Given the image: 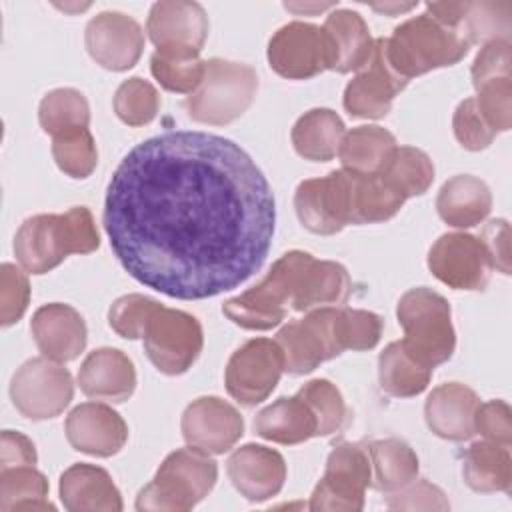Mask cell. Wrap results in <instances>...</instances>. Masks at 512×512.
Returning <instances> with one entry per match:
<instances>
[{
  "mask_svg": "<svg viewBox=\"0 0 512 512\" xmlns=\"http://www.w3.org/2000/svg\"><path fill=\"white\" fill-rule=\"evenodd\" d=\"M464 482L476 492H510L512 456L510 446L490 440L474 442L464 454Z\"/></svg>",
  "mask_w": 512,
  "mask_h": 512,
  "instance_id": "obj_32",
  "label": "cell"
},
{
  "mask_svg": "<svg viewBox=\"0 0 512 512\" xmlns=\"http://www.w3.org/2000/svg\"><path fill=\"white\" fill-rule=\"evenodd\" d=\"M512 4L508 0L468 2L464 18L458 26L460 36L472 44H488L494 40H508L512 30Z\"/></svg>",
  "mask_w": 512,
  "mask_h": 512,
  "instance_id": "obj_38",
  "label": "cell"
},
{
  "mask_svg": "<svg viewBox=\"0 0 512 512\" xmlns=\"http://www.w3.org/2000/svg\"><path fill=\"white\" fill-rule=\"evenodd\" d=\"M218 466L208 452L194 446L170 452L154 480L136 498L138 510L184 512L194 508L214 488Z\"/></svg>",
  "mask_w": 512,
  "mask_h": 512,
  "instance_id": "obj_4",
  "label": "cell"
},
{
  "mask_svg": "<svg viewBox=\"0 0 512 512\" xmlns=\"http://www.w3.org/2000/svg\"><path fill=\"white\" fill-rule=\"evenodd\" d=\"M152 76L170 92L192 94L204 78V62L200 56H172L154 52L150 58Z\"/></svg>",
  "mask_w": 512,
  "mask_h": 512,
  "instance_id": "obj_43",
  "label": "cell"
},
{
  "mask_svg": "<svg viewBox=\"0 0 512 512\" xmlns=\"http://www.w3.org/2000/svg\"><path fill=\"white\" fill-rule=\"evenodd\" d=\"M334 60V46L326 30L308 22L286 24L268 42L272 70L290 80H304L324 70H334Z\"/></svg>",
  "mask_w": 512,
  "mask_h": 512,
  "instance_id": "obj_11",
  "label": "cell"
},
{
  "mask_svg": "<svg viewBox=\"0 0 512 512\" xmlns=\"http://www.w3.org/2000/svg\"><path fill=\"white\" fill-rule=\"evenodd\" d=\"M226 464L234 488L250 502H264L276 496L286 480L284 458L260 444L236 448Z\"/></svg>",
  "mask_w": 512,
  "mask_h": 512,
  "instance_id": "obj_21",
  "label": "cell"
},
{
  "mask_svg": "<svg viewBox=\"0 0 512 512\" xmlns=\"http://www.w3.org/2000/svg\"><path fill=\"white\" fill-rule=\"evenodd\" d=\"M60 500L70 512H120L122 498L110 474L92 464H74L60 476Z\"/></svg>",
  "mask_w": 512,
  "mask_h": 512,
  "instance_id": "obj_25",
  "label": "cell"
},
{
  "mask_svg": "<svg viewBox=\"0 0 512 512\" xmlns=\"http://www.w3.org/2000/svg\"><path fill=\"white\" fill-rule=\"evenodd\" d=\"M298 396L308 404L316 418V436H330L344 426L348 408L340 390L330 380H310L298 390Z\"/></svg>",
  "mask_w": 512,
  "mask_h": 512,
  "instance_id": "obj_40",
  "label": "cell"
},
{
  "mask_svg": "<svg viewBox=\"0 0 512 512\" xmlns=\"http://www.w3.org/2000/svg\"><path fill=\"white\" fill-rule=\"evenodd\" d=\"M396 138L382 126H358L342 136L338 156L344 170L376 174L396 148Z\"/></svg>",
  "mask_w": 512,
  "mask_h": 512,
  "instance_id": "obj_33",
  "label": "cell"
},
{
  "mask_svg": "<svg viewBox=\"0 0 512 512\" xmlns=\"http://www.w3.org/2000/svg\"><path fill=\"white\" fill-rule=\"evenodd\" d=\"M372 10L376 12H382V14H402V12H408L412 10L416 4L410 2V4H398V2H384V4H370Z\"/></svg>",
  "mask_w": 512,
  "mask_h": 512,
  "instance_id": "obj_55",
  "label": "cell"
},
{
  "mask_svg": "<svg viewBox=\"0 0 512 512\" xmlns=\"http://www.w3.org/2000/svg\"><path fill=\"white\" fill-rule=\"evenodd\" d=\"M468 48L458 30L438 24L428 14L402 22L386 38V58L404 80L452 66L466 56Z\"/></svg>",
  "mask_w": 512,
  "mask_h": 512,
  "instance_id": "obj_6",
  "label": "cell"
},
{
  "mask_svg": "<svg viewBox=\"0 0 512 512\" xmlns=\"http://www.w3.org/2000/svg\"><path fill=\"white\" fill-rule=\"evenodd\" d=\"M386 506L390 510H448L450 502L446 494L428 480H412L404 488L390 492Z\"/></svg>",
  "mask_w": 512,
  "mask_h": 512,
  "instance_id": "obj_48",
  "label": "cell"
},
{
  "mask_svg": "<svg viewBox=\"0 0 512 512\" xmlns=\"http://www.w3.org/2000/svg\"><path fill=\"white\" fill-rule=\"evenodd\" d=\"M160 108V96L156 88L134 76L124 80L114 94V112L128 126L150 124Z\"/></svg>",
  "mask_w": 512,
  "mask_h": 512,
  "instance_id": "obj_42",
  "label": "cell"
},
{
  "mask_svg": "<svg viewBox=\"0 0 512 512\" xmlns=\"http://www.w3.org/2000/svg\"><path fill=\"white\" fill-rule=\"evenodd\" d=\"M404 80L386 58V38H376L372 56L344 90V108L356 118H382L390 112L392 100L404 90Z\"/></svg>",
  "mask_w": 512,
  "mask_h": 512,
  "instance_id": "obj_17",
  "label": "cell"
},
{
  "mask_svg": "<svg viewBox=\"0 0 512 512\" xmlns=\"http://www.w3.org/2000/svg\"><path fill=\"white\" fill-rule=\"evenodd\" d=\"M372 484V464L368 450L342 442L328 460L320 482L310 496V510H346L358 512L364 508V492Z\"/></svg>",
  "mask_w": 512,
  "mask_h": 512,
  "instance_id": "obj_9",
  "label": "cell"
},
{
  "mask_svg": "<svg viewBox=\"0 0 512 512\" xmlns=\"http://www.w3.org/2000/svg\"><path fill=\"white\" fill-rule=\"evenodd\" d=\"M86 50L106 70L132 68L144 50V32L140 24L122 12H100L84 32Z\"/></svg>",
  "mask_w": 512,
  "mask_h": 512,
  "instance_id": "obj_19",
  "label": "cell"
},
{
  "mask_svg": "<svg viewBox=\"0 0 512 512\" xmlns=\"http://www.w3.org/2000/svg\"><path fill=\"white\" fill-rule=\"evenodd\" d=\"M74 396L70 372L46 356L26 360L10 382L16 410L30 420H48L64 412Z\"/></svg>",
  "mask_w": 512,
  "mask_h": 512,
  "instance_id": "obj_10",
  "label": "cell"
},
{
  "mask_svg": "<svg viewBox=\"0 0 512 512\" xmlns=\"http://www.w3.org/2000/svg\"><path fill=\"white\" fill-rule=\"evenodd\" d=\"M480 400L472 388L460 382H446L436 386L424 404V416L428 428L452 442H462L472 438L474 414Z\"/></svg>",
  "mask_w": 512,
  "mask_h": 512,
  "instance_id": "obj_23",
  "label": "cell"
},
{
  "mask_svg": "<svg viewBox=\"0 0 512 512\" xmlns=\"http://www.w3.org/2000/svg\"><path fill=\"white\" fill-rule=\"evenodd\" d=\"M334 330L342 350H370L382 336V318L368 310L338 308Z\"/></svg>",
  "mask_w": 512,
  "mask_h": 512,
  "instance_id": "obj_44",
  "label": "cell"
},
{
  "mask_svg": "<svg viewBox=\"0 0 512 512\" xmlns=\"http://www.w3.org/2000/svg\"><path fill=\"white\" fill-rule=\"evenodd\" d=\"M100 246L92 212L84 206L64 214H36L14 236V254L30 274L56 268L68 254H88Z\"/></svg>",
  "mask_w": 512,
  "mask_h": 512,
  "instance_id": "obj_3",
  "label": "cell"
},
{
  "mask_svg": "<svg viewBox=\"0 0 512 512\" xmlns=\"http://www.w3.org/2000/svg\"><path fill=\"white\" fill-rule=\"evenodd\" d=\"M344 134V122L334 110L314 108L296 120L292 128V144L302 158L328 162L338 154Z\"/></svg>",
  "mask_w": 512,
  "mask_h": 512,
  "instance_id": "obj_30",
  "label": "cell"
},
{
  "mask_svg": "<svg viewBox=\"0 0 512 512\" xmlns=\"http://www.w3.org/2000/svg\"><path fill=\"white\" fill-rule=\"evenodd\" d=\"M38 120L42 130L54 138L70 130L88 128L90 108L82 92L74 88H56L42 98Z\"/></svg>",
  "mask_w": 512,
  "mask_h": 512,
  "instance_id": "obj_39",
  "label": "cell"
},
{
  "mask_svg": "<svg viewBox=\"0 0 512 512\" xmlns=\"http://www.w3.org/2000/svg\"><path fill=\"white\" fill-rule=\"evenodd\" d=\"M284 8L296 14H316L334 8V2H284Z\"/></svg>",
  "mask_w": 512,
  "mask_h": 512,
  "instance_id": "obj_54",
  "label": "cell"
},
{
  "mask_svg": "<svg viewBox=\"0 0 512 512\" xmlns=\"http://www.w3.org/2000/svg\"><path fill=\"white\" fill-rule=\"evenodd\" d=\"M334 46V70L336 72H358L366 66L372 56L374 40L368 32L366 22L358 12L334 10L326 16L322 26Z\"/></svg>",
  "mask_w": 512,
  "mask_h": 512,
  "instance_id": "obj_28",
  "label": "cell"
},
{
  "mask_svg": "<svg viewBox=\"0 0 512 512\" xmlns=\"http://www.w3.org/2000/svg\"><path fill=\"white\" fill-rule=\"evenodd\" d=\"M480 242L484 244L492 268H498L502 274H510V226L506 220L498 218L484 226Z\"/></svg>",
  "mask_w": 512,
  "mask_h": 512,
  "instance_id": "obj_51",
  "label": "cell"
},
{
  "mask_svg": "<svg viewBox=\"0 0 512 512\" xmlns=\"http://www.w3.org/2000/svg\"><path fill=\"white\" fill-rule=\"evenodd\" d=\"M48 480L34 466H14L0 470V510H52L46 500Z\"/></svg>",
  "mask_w": 512,
  "mask_h": 512,
  "instance_id": "obj_37",
  "label": "cell"
},
{
  "mask_svg": "<svg viewBox=\"0 0 512 512\" xmlns=\"http://www.w3.org/2000/svg\"><path fill=\"white\" fill-rule=\"evenodd\" d=\"M336 312L338 308L332 306L314 308L278 332L276 342L282 348L286 372L308 374L342 352L334 330Z\"/></svg>",
  "mask_w": 512,
  "mask_h": 512,
  "instance_id": "obj_13",
  "label": "cell"
},
{
  "mask_svg": "<svg viewBox=\"0 0 512 512\" xmlns=\"http://www.w3.org/2000/svg\"><path fill=\"white\" fill-rule=\"evenodd\" d=\"M146 32L156 44V52L172 56H200L208 36V16L198 2H156L150 8Z\"/></svg>",
  "mask_w": 512,
  "mask_h": 512,
  "instance_id": "obj_14",
  "label": "cell"
},
{
  "mask_svg": "<svg viewBox=\"0 0 512 512\" xmlns=\"http://www.w3.org/2000/svg\"><path fill=\"white\" fill-rule=\"evenodd\" d=\"M350 276L346 268L332 260H312L296 288L292 308L298 312L326 304H342L350 296Z\"/></svg>",
  "mask_w": 512,
  "mask_h": 512,
  "instance_id": "obj_31",
  "label": "cell"
},
{
  "mask_svg": "<svg viewBox=\"0 0 512 512\" xmlns=\"http://www.w3.org/2000/svg\"><path fill=\"white\" fill-rule=\"evenodd\" d=\"M452 128H454V136L460 142V146L466 150H472V152L488 148L496 136V132L482 118L474 96L466 98L458 104L454 118H452Z\"/></svg>",
  "mask_w": 512,
  "mask_h": 512,
  "instance_id": "obj_47",
  "label": "cell"
},
{
  "mask_svg": "<svg viewBox=\"0 0 512 512\" xmlns=\"http://www.w3.org/2000/svg\"><path fill=\"white\" fill-rule=\"evenodd\" d=\"M346 172L350 190V224H376L390 220L406 202V198L394 190L380 172Z\"/></svg>",
  "mask_w": 512,
  "mask_h": 512,
  "instance_id": "obj_29",
  "label": "cell"
},
{
  "mask_svg": "<svg viewBox=\"0 0 512 512\" xmlns=\"http://www.w3.org/2000/svg\"><path fill=\"white\" fill-rule=\"evenodd\" d=\"M428 268L440 282L454 290H482L488 284L492 262L480 238L450 232L432 244Z\"/></svg>",
  "mask_w": 512,
  "mask_h": 512,
  "instance_id": "obj_16",
  "label": "cell"
},
{
  "mask_svg": "<svg viewBox=\"0 0 512 512\" xmlns=\"http://www.w3.org/2000/svg\"><path fill=\"white\" fill-rule=\"evenodd\" d=\"M66 438L74 450L106 458L126 444L128 426L110 406L84 402L68 414Z\"/></svg>",
  "mask_w": 512,
  "mask_h": 512,
  "instance_id": "obj_20",
  "label": "cell"
},
{
  "mask_svg": "<svg viewBox=\"0 0 512 512\" xmlns=\"http://www.w3.org/2000/svg\"><path fill=\"white\" fill-rule=\"evenodd\" d=\"M474 432H480L484 440L510 446L512 444L510 406L504 400H490V402L478 404L474 414Z\"/></svg>",
  "mask_w": 512,
  "mask_h": 512,
  "instance_id": "obj_49",
  "label": "cell"
},
{
  "mask_svg": "<svg viewBox=\"0 0 512 512\" xmlns=\"http://www.w3.org/2000/svg\"><path fill=\"white\" fill-rule=\"evenodd\" d=\"M274 196L232 140L168 130L136 144L106 190L104 228L122 268L166 296L236 288L266 260Z\"/></svg>",
  "mask_w": 512,
  "mask_h": 512,
  "instance_id": "obj_1",
  "label": "cell"
},
{
  "mask_svg": "<svg viewBox=\"0 0 512 512\" xmlns=\"http://www.w3.org/2000/svg\"><path fill=\"white\" fill-rule=\"evenodd\" d=\"M180 428L188 446L208 454H224L244 434V420L226 400L202 396L186 406Z\"/></svg>",
  "mask_w": 512,
  "mask_h": 512,
  "instance_id": "obj_18",
  "label": "cell"
},
{
  "mask_svg": "<svg viewBox=\"0 0 512 512\" xmlns=\"http://www.w3.org/2000/svg\"><path fill=\"white\" fill-rule=\"evenodd\" d=\"M492 208V194L484 180L458 174L446 180L436 198L440 218L454 228H472L480 224Z\"/></svg>",
  "mask_w": 512,
  "mask_h": 512,
  "instance_id": "obj_26",
  "label": "cell"
},
{
  "mask_svg": "<svg viewBox=\"0 0 512 512\" xmlns=\"http://www.w3.org/2000/svg\"><path fill=\"white\" fill-rule=\"evenodd\" d=\"M368 456L372 464V486L380 492H396L418 476V456L404 440H376L370 444Z\"/></svg>",
  "mask_w": 512,
  "mask_h": 512,
  "instance_id": "obj_34",
  "label": "cell"
},
{
  "mask_svg": "<svg viewBox=\"0 0 512 512\" xmlns=\"http://www.w3.org/2000/svg\"><path fill=\"white\" fill-rule=\"evenodd\" d=\"M466 6H468V2H428L426 10H428V16L432 20H436L438 24L458 30V26L464 18Z\"/></svg>",
  "mask_w": 512,
  "mask_h": 512,
  "instance_id": "obj_53",
  "label": "cell"
},
{
  "mask_svg": "<svg viewBox=\"0 0 512 512\" xmlns=\"http://www.w3.org/2000/svg\"><path fill=\"white\" fill-rule=\"evenodd\" d=\"M108 324L122 338H142L150 362L168 376L184 374L202 352V326L192 314L142 294L120 296L108 310Z\"/></svg>",
  "mask_w": 512,
  "mask_h": 512,
  "instance_id": "obj_2",
  "label": "cell"
},
{
  "mask_svg": "<svg viewBox=\"0 0 512 512\" xmlns=\"http://www.w3.org/2000/svg\"><path fill=\"white\" fill-rule=\"evenodd\" d=\"M30 300L28 276L14 264L0 266V320L10 326L22 318Z\"/></svg>",
  "mask_w": 512,
  "mask_h": 512,
  "instance_id": "obj_46",
  "label": "cell"
},
{
  "mask_svg": "<svg viewBox=\"0 0 512 512\" xmlns=\"http://www.w3.org/2000/svg\"><path fill=\"white\" fill-rule=\"evenodd\" d=\"M36 448L30 438L20 432L4 430L0 438V470L14 466H34Z\"/></svg>",
  "mask_w": 512,
  "mask_h": 512,
  "instance_id": "obj_52",
  "label": "cell"
},
{
  "mask_svg": "<svg viewBox=\"0 0 512 512\" xmlns=\"http://www.w3.org/2000/svg\"><path fill=\"white\" fill-rule=\"evenodd\" d=\"M40 352L54 362H70L86 346L84 318L68 304H46L38 308L30 324Z\"/></svg>",
  "mask_w": 512,
  "mask_h": 512,
  "instance_id": "obj_22",
  "label": "cell"
},
{
  "mask_svg": "<svg viewBox=\"0 0 512 512\" xmlns=\"http://www.w3.org/2000/svg\"><path fill=\"white\" fill-rule=\"evenodd\" d=\"M294 208L302 226L314 234L330 236L350 224L348 172L334 170L324 178H310L298 184Z\"/></svg>",
  "mask_w": 512,
  "mask_h": 512,
  "instance_id": "obj_15",
  "label": "cell"
},
{
  "mask_svg": "<svg viewBox=\"0 0 512 512\" xmlns=\"http://www.w3.org/2000/svg\"><path fill=\"white\" fill-rule=\"evenodd\" d=\"M432 378V368L418 362L404 344L392 342L378 356V380L386 394L410 398L426 390Z\"/></svg>",
  "mask_w": 512,
  "mask_h": 512,
  "instance_id": "obj_35",
  "label": "cell"
},
{
  "mask_svg": "<svg viewBox=\"0 0 512 512\" xmlns=\"http://www.w3.org/2000/svg\"><path fill=\"white\" fill-rule=\"evenodd\" d=\"M398 322L404 328V348L424 366L432 368L450 360L456 336L450 318V304L430 288H412L402 294Z\"/></svg>",
  "mask_w": 512,
  "mask_h": 512,
  "instance_id": "obj_8",
  "label": "cell"
},
{
  "mask_svg": "<svg viewBox=\"0 0 512 512\" xmlns=\"http://www.w3.org/2000/svg\"><path fill=\"white\" fill-rule=\"evenodd\" d=\"M254 430L258 436L278 444H300L316 436V418L296 394L292 398H278L262 408L254 418Z\"/></svg>",
  "mask_w": 512,
  "mask_h": 512,
  "instance_id": "obj_27",
  "label": "cell"
},
{
  "mask_svg": "<svg viewBox=\"0 0 512 512\" xmlns=\"http://www.w3.org/2000/svg\"><path fill=\"white\" fill-rule=\"evenodd\" d=\"M476 106L486 124L498 134L512 126V76L492 78L476 86Z\"/></svg>",
  "mask_w": 512,
  "mask_h": 512,
  "instance_id": "obj_45",
  "label": "cell"
},
{
  "mask_svg": "<svg viewBox=\"0 0 512 512\" xmlns=\"http://www.w3.org/2000/svg\"><path fill=\"white\" fill-rule=\"evenodd\" d=\"M52 156L58 168L70 178H88L98 164V150L88 128L54 136Z\"/></svg>",
  "mask_w": 512,
  "mask_h": 512,
  "instance_id": "obj_41",
  "label": "cell"
},
{
  "mask_svg": "<svg viewBox=\"0 0 512 512\" xmlns=\"http://www.w3.org/2000/svg\"><path fill=\"white\" fill-rule=\"evenodd\" d=\"M380 174L406 200L422 196L434 180V164L426 152L412 146H396Z\"/></svg>",
  "mask_w": 512,
  "mask_h": 512,
  "instance_id": "obj_36",
  "label": "cell"
},
{
  "mask_svg": "<svg viewBox=\"0 0 512 512\" xmlns=\"http://www.w3.org/2000/svg\"><path fill=\"white\" fill-rule=\"evenodd\" d=\"M284 372V354L276 340L254 338L228 360L224 382L228 394L244 406L266 400Z\"/></svg>",
  "mask_w": 512,
  "mask_h": 512,
  "instance_id": "obj_12",
  "label": "cell"
},
{
  "mask_svg": "<svg viewBox=\"0 0 512 512\" xmlns=\"http://www.w3.org/2000/svg\"><path fill=\"white\" fill-rule=\"evenodd\" d=\"M78 386L90 398L124 402L136 388V370L124 352L116 348H98L82 362Z\"/></svg>",
  "mask_w": 512,
  "mask_h": 512,
  "instance_id": "obj_24",
  "label": "cell"
},
{
  "mask_svg": "<svg viewBox=\"0 0 512 512\" xmlns=\"http://www.w3.org/2000/svg\"><path fill=\"white\" fill-rule=\"evenodd\" d=\"M258 74L252 66L210 58L204 62V78L184 106L192 120L224 126L240 118L254 102Z\"/></svg>",
  "mask_w": 512,
  "mask_h": 512,
  "instance_id": "obj_7",
  "label": "cell"
},
{
  "mask_svg": "<svg viewBox=\"0 0 512 512\" xmlns=\"http://www.w3.org/2000/svg\"><path fill=\"white\" fill-rule=\"evenodd\" d=\"M510 66H512L510 40H494L484 44L472 64L474 88L486 80L510 76Z\"/></svg>",
  "mask_w": 512,
  "mask_h": 512,
  "instance_id": "obj_50",
  "label": "cell"
},
{
  "mask_svg": "<svg viewBox=\"0 0 512 512\" xmlns=\"http://www.w3.org/2000/svg\"><path fill=\"white\" fill-rule=\"evenodd\" d=\"M312 260L314 256L302 250L286 252L256 286L226 300L222 312L246 330H270L278 326L288 306H292L300 278Z\"/></svg>",
  "mask_w": 512,
  "mask_h": 512,
  "instance_id": "obj_5",
  "label": "cell"
}]
</instances>
